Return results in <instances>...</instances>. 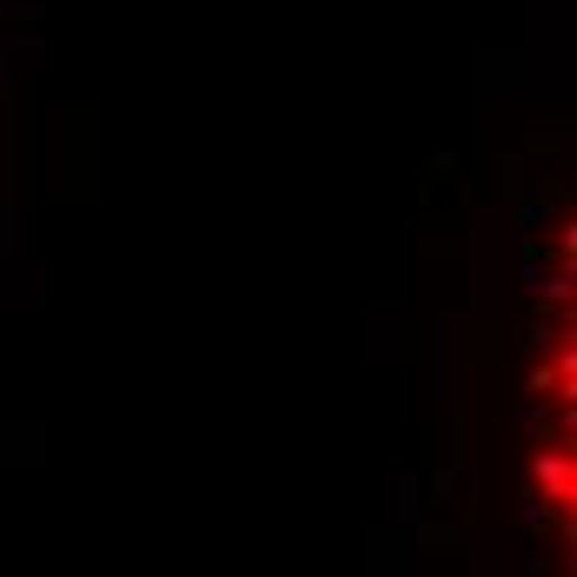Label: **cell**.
<instances>
[{"instance_id":"6da1fadb","label":"cell","mask_w":577,"mask_h":577,"mask_svg":"<svg viewBox=\"0 0 577 577\" xmlns=\"http://www.w3.org/2000/svg\"><path fill=\"white\" fill-rule=\"evenodd\" d=\"M537 485H544V491H551V504L564 511V504H570V452H557V465H551V458H537Z\"/></svg>"}]
</instances>
